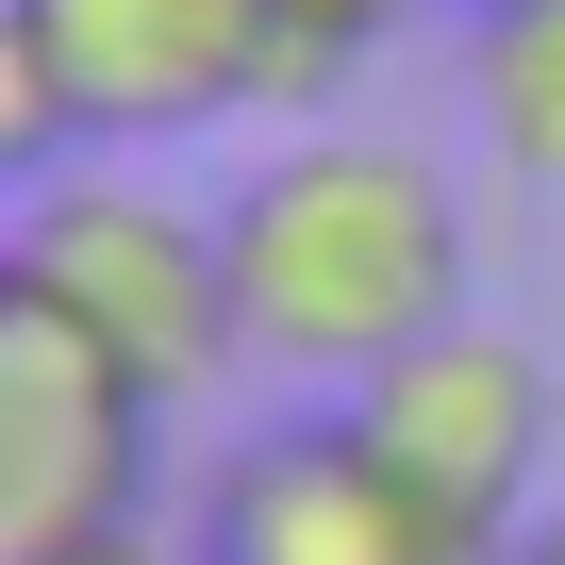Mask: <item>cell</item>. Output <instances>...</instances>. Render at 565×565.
<instances>
[{"instance_id": "cell-6", "label": "cell", "mask_w": 565, "mask_h": 565, "mask_svg": "<svg viewBox=\"0 0 565 565\" xmlns=\"http://www.w3.org/2000/svg\"><path fill=\"white\" fill-rule=\"evenodd\" d=\"M350 416L466 515V532H532V482H548V433H565V399H548V350L532 333H499V317H449V333H416L399 366H366L350 383Z\"/></svg>"}, {"instance_id": "cell-7", "label": "cell", "mask_w": 565, "mask_h": 565, "mask_svg": "<svg viewBox=\"0 0 565 565\" xmlns=\"http://www.w3.org/2000/svg\"><path fill=\"white\" fill-rule=\"evenodd\" d=\"M466 100L515 183H565V0H466Z\"/></svg>"}, {"instance_id": "cell-8", "label": "cell", "mask_w": 565, "mask_h": 565, "mask_svg": "<svg viewBox=\"0 0 565 565\" xmlns=\"http://www.w3.org/2000/svg\"><path fill=\"white\" fill-rule=\"evenodd\" d=\"M399 18H416V0H266V34H282V100H333Z\"/></svg>"}, {"instance_id": "cell-1", "label": "cell", "mask_w": 565, "mask_h": 565, "mask_svg": "<svg viewBox=\"0 0 565 565\" xmlns=\"http://www.w3.org/2000/svg\"><path fill=\"white\" fill-rule=\"evenodd\" d=\"M233 317L266 366H300V383H366L399 366L416 333L466 317V216H449V167H416L399 134H282L233 200Z\"/></svg>"}, {"instance_id": "cell-5", "label": "cell", "mask_w": 565, "mask_h": 565, "mask_svg": "<svg viewBox=\"0 0 565 565\" xmlns=\"http://www.w3.org/2000/svg\"><path fill=\"white\" fill-rule=\"evenodd\" d=\"M0 34L51 51L84 150H150V134H200L233 100H282L266 0H0Z\"/></svg>"}, {"instance_id": "cell-4", "label": "cell", "mask_w": 565, "mask_h": 565, "mask_svg": "<svg viewBox=\"0 0 565 565\" xmlns=\"http://www.w3.org/2000/svg\"><path fill=\"white\" fill-rule=\"evenodd\" d=\"M200 565H515L499 532H466L350 399L333 416H282L216 466L200 499Z\"/></svg>"}, {"instance_id": "cell-9", "label": "cell", "mask_w": 565, "mask_h": 565, "mask_svg": "<svg viewBox=\"0 0 565 565\" xmlns=\"http://www.w3.org/2000/svg\"><path fill=\"white\" fill-rule=\"evenodd\" d=\"M67 565H183L167 532H100V548H67Z\"/></svg>"}, {"instance_id": "cell-2", "label": "cell", "mask_w": 565, "mask_h": 565, "mask_svg": "<svg viewBox=\"0 0 565 565\" xmlns=\"http://www.w3.org/2000/svg\"><path fill=\"white\" fill-rule=\"evenodd\" d=\"M0 282H34L67 333H100L167 416L249 366L216 200H167V183H117V167H51V183L18 200V266H0Z\"/></svg>"}, {"instance_id": "cell-10", "label": "cell", "mask_w": 565, "mask_h": 565, "mask_svg": "<svg viewBox=\"0 0 565 565\" xmlns=\"http://www.w3.org/2000/svg\"><path fill=\"white\" fill-rule=\"evenodd\" d=\"M515 565H565V515H532V532H515Z\"/></svg>"}, {"instance_id": "cell-3", "label": "cell", "mask_w": 565, "mask_h": 565, "mask_svg": "<svg viewBox=\"0 0 565 565\" xmlns=\"http://www.w3.org/2000/svg\"><path fill=\"white\" fill-rule=\"evenodd\" d=\"M150 433H167V399L100 333H67L34 282H0V565H67L100 532H150L134 515Z\"/></svg>"}]
</instances>
